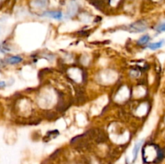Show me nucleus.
<instances>
[{
    "label": "nucleus",
    "mask_w": 165,
    "mask_h": 164,
    "mask_svg": "<svg viewBox=\"0 0 165 164\" xmlns=\"http://www.w3.org/2000/svg\"><path fill=\"white\" fill-rule=\"evenodd\" d=\"M22 61V58L20 57V56H11V57H8L7 59H6V62L9 64H15L20 63Z\"/></svg>",
    "instance_id": "20e7f679"
},
{
    "label": "nucleus",
    "mask_w": 165,
    "mask_h": 164,
    "mask_svg": "<svg viewBox=\"0 0 165 164\" xmlns=\"http://www.w3.org/2000/svg\"><path fill=\"white\" fill-rule=\"evenodd\" d=\"M44 16H47V17H50V18L54 19H61L62 18L63 14L60 11H46L43 14Z\"/></svg>",
    "instance_id": "f03ea898"
},
{
    "label": "nucleus",
    "mask_w": 165,
    "mask_h": 164,
    "mask_svg": "<svg viewBox=\"0 0 165 164\" xmlns=\"http://www.w3.org/2000/svg\"><path fill=\"white\" fill-rule=\"evenodd\" d=\"M131 31L134 32H143L147 29V24H145L143 22H137L131 24Z\"/></svg>",
    "instance_id": "f257e3e1"
},
{
    "label": "nucleus",
    "mask_w": 165,
    "mask_h": 164,
    "mask_svg": "<svg viewBox=\"0 0 165 164\" xmlns=\"http://www.w3.org/2000/svg\"><path fill=\"white\" fill-rule=\"evenodd\" d=\"M34 4L39 7H45L48 5V0H35Z\"/></svg>",
    "instance_id": "423d86ee"
},
{
    "label": "nucleus",
    "mask_w": 165,
    "mask_h": 164,
    "mask_svg": "<svg viewBox=\"0 0 165 164\" xmlns=\"http://www.w3.org/2000/svg\"><path fill=\"white\" fill-rule=\"evenodd\" d=\"M149 40H150V36H149L148 35H145V36L140 37V39L138 40V44H147Z\"/></svg>",
    "instance_id": "0eeeda50"
},
{
    "label": "nucleus",
    "mask_w": 165,
    "mask_h": 164,
    "mask_svg": "<svg viewBox=\"0 0 165 164\" xmlns=\"http://www.w3.org/2000/svg\"><path fill=\"white\" fill-rule=\"evenodd\" d=\"M163 44H164V40H160V41H158V42L150 44L148 45V48L151 50H155V49H159V48H162Z\"/></svg>",
    "instance_id": "39448f33"
},
{
    "label": "nucleus",
    "mask_w": 165,
    "mask_h": 164,
    "mask_svg": "<svg viewBox=\"0 0 165 164\" xmlns=\"http://www.w3.org/2000/svg\"><path fill=\"white\" fill-rule=\"evenodd\" d=\"M5 85H6V84H5V82H4V81H0V88H2V87H4Z\"/></svg>",
    "instance_id": "1a4fd4ad"
},
{
    "label": "nucleus",
    "mask_w": 165,
    "mask_h": 164,
    "mask_svg": "<svg viewBox=\"0 0 165 164\" xmlns=\"http://www.w3.org/2000/svg\"><path fill=\"white\" fill-rule=\"evenodd\" d=\"M143 141H139L134 146V148H133V161H135V159H136L137 156H138V153L139 151V149H140V147L143 145Z\"/></svg>",
    "instance_id": "7ed1b4c3"
},
{
    "label": "nucleus",
    "mask_w": 165,
    "mask_h": 164,
    "mask_svg": "<svg viewBox=\"0 0 165 164\" xmlns=\"http://www.w3.org/2000/svg\"><path fill=\"white\" fill-rule=\"evenodd\" d=\"M156 31L158 32H165V23H163V24H159V26L157 27Z\"/></svg>",
    "instance_id": "6e6552de"
}]
</instances>
